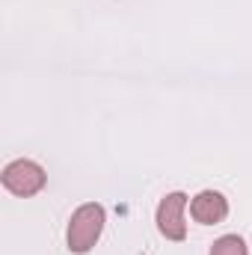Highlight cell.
<instances>
[{"mask_svg":"<svg viewBox=\"0 0 252 255\" xmlns=\"http://www.w3.org/2000/svg\"><path fill=\"white\" fill-rule=\"evenodd\" d=\"M104 229V208L101 205H83L74 211L68 226V250L71 253H89Z\"/></svg>","mask_w":252,"mask_h":255,"instance_id":"1","label":"cell"},{"mask_svg":"<svg viewBox=\"0 0 252 255\" xmlns=\"http://www.w3.org/2000/svg\"><path fill=\"white\" fill-rule=\"evenodd\" d=\"M184 205H187V196L184 193H169L160 208H157V229L163 238L169 241H184L187 229H184Z\"/></svg>","mask_w":252,"mask_h":255,"instance_id":"3","label":"cell"},{"mask_svg":"<svg viewBox=\"0 0 252 255\" xmlns=\"http://www.w3.org/2000/svg\"><path fill=\"white\" fill-rule=\"evenodd\" d=\"M190 214H193L196 223H202V226H214V223H223V220H226L229 205H226V199H223L220 193L205 190V193H199V196L193 199Z\"/></svg>","mask_w":252,"mask_h":255,"instance_id":"4","label":"cell"},{"mask_svg":"<svg viewBox=\"0 0 252 255\" xmlns=\"http://www.w3.org/2000/svg\"><path fill=\"white\" fill-rule=\"evenodd\" d=\"M211 255H247V247H244V241L238 235H226V238H220L214 244Z\"/></svg>","mask_w":252,"mask_h":255,"instance_id":"5","label":"cell"},{"mask_svg":"<svg viewBox=\"0 0 252 255\" xmlns=\"http://www.w3.org/2000/svg\"><path fill=\"white\" fill-rule=\"evenodd\" d=\"M3 184L15 196H33L45 187V172L33 160H15L3 169Z\"/></svg>","mask_w":252,"mask_h":255,"instance_id":"2","label":"cell"}]
</instances>
